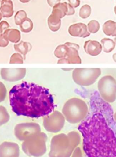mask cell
Instances as JSON below:
<instances>
[{
    "label": "cell",
    "instance_id": "6da1fadb",
    "mask_svg": "<svg viewBox=\"0 0 116 157\" xmlns=\"http://www.w3.org/2000/svg\"><path fill=\"white\" fill-rule=\"evenodd\" d=\"M9 100L12 110L17 116L32 118L47 116L56 107L48 89L25 81L12 88Z\"/></svg>",
    "mask_w": 116,
    "mask_h": 157
},
{
    "label": "cell",
    "instance_id": "7a4b0ae2",
    "mask_svg": "<svg viewBox=\"0 0 116 157\" xmlns=\"http://www.w3.org/2000/svg\"><path fill=\"white\" fill-rule=\"evenodd\" d=\"M78 130L87 157H116L115 134L101 113H95L83 121Z\"/></svg>",
    "mask_w": 116,
    "mask_h": 157
},
{
    "label": "cell",
    "instance_id": "3957f363",
    "mask_svg": "<svg viewBox=\"0 0 116 157\" xmlns=\"http://www.w3.org/2000/svg\"><path fill=\"white\" fill-rule=\"evenodd\" d=\"M81 141L78 132L59 134L52 137L49 157H71Z\"/></svg>",
    "mask_w": 116,
    "mask_h": 157
},
{
    "label": "cell",
    "instance_id": "277c9868",
    "mask_svg": "<svg viewBox=\"0 0 116 157\" xmlns=\"http://www.w3.org/2000/svg\"><path fill=\"white\" fill-rule=\"evenodd\" d=\"M87 104L78 98L68 100L63 106L62 113L65 120L71 124H75L84 120L88 113Z\"/></svg>",
    "mask_w": 116,
    "mask_h": 157
},
{
    "label": "cell",
    "instance_id": "5b68a950",
    "mask_svg": "<svg viewBox=\"0 0 116 157\" xmlns=\"http://www.w3.org/2000/svg\"><path fill=\"white\" fill-rule=\"evenodd\" d=\"M47 140V135L41 132L23 142V151L28 156H42L46 152Z\"/></svg>",
    "mask_w": 116,
    "mask_h": 157
},
{
    "label": "cell",
    "instance_id": "8992f818",
    "mask_svg": "<svg viewBox=\"0 0 116 157\" xmlns=\"http://www.w3.org/2000/svg\"><path fill=\"white\" fill-rule=\"evenodd\" d=\"M101 74L100 69H75L72 72V78L77 85L88 86L93 85Z\"/></svg>",
    "mask_w": 116,
    "mask_h": 157
},
{
    "label": "cell",
    "instance_id": "52a82bcc",
    "mask_svg": "<svg viewBox=\"0 0 116 157\" xmlns=\"http://www.w3.org/2000/svg\"><path fill=\"white\" fill-rule=\"evenodd\" d=\"M98 90L102 98L109 103L116 100V80L111 75H107L100 78L97 84Z\"/></svg>",
    "mask_w": 116,
    "mask_h": 157
},
{
    "label": "cell",
    "instance_id": "ba28073f",
    "mask_svg": "<svg viewBox=\"0 0 116 157\" xmlns=\"http://www.w3.org/2000/svg\"><path fill=\"white\" fill-rule=\"evenodd\" d=\"M41 131L40 125L34 122L19 124L14 128L16 137L19 141L23 142L41 132Z\"/></svg>",
    "mask_w": 116,
    "mask_h": 157
},
{
    "label": "cell",
    "instance_id": "9c48e42d",
    "mask_svg": "<svg viewBox=\"0 0 116 157\" xmlns=\"http://www.w3.org/2000/svg\"><path fill=\"white\" fill-rule=\"evenodd\" d=\"M65 119L63 114L58 111H55L50 115L44 117V128L49 132L56 133L63 129L65 124Z\"/></svg>",
    "mask_w": 116,
    "mask_h": 157
},
{
    "label": "cell",
    "instance_id": "30bf717a",
    "mask_svg": "<svg viewBox=\"0 0 116 157\" xmlns=\"http://www.w3.org/2000/svg\"><path fill=\"white\" fill-rule=\"evenodd\" d=\"M68 47V51L66 57L60 59L58 61V64L69 63V64H81L82 60L78 52L80 47L78 44L71 42H67L65 43Z\"/></svg>",
    "mask_w": 116,
    "mask_h": 157
},
{
    "label": "cell",
    "instance_id": "8fae6325",
    "mask_svg": "<svg viewBox=\"0 0 116 157\" xmlns=\"http://www.w3.org/2000/svg\"><path fill=\"white\" fill-rule=\"evenodd\" d=\"M26 69H2L1 77L6 81L15 82L23 79L26 74Z\"/></svg>",
    "mask_w": 116,
    "mask_h": 157
},
{
    "label": "cell",
    "instance_id": "7c38bea8",
    "mask_svg": "<svg viewBox=\"0 0 116 157\" xmlns=\"http://www.w3.org/2000/svg\"><path fill=\"white\" fill-rule=\"evenodd\" d=\"M20 148L16 143L4 142L0 145V157H19Z\"/></svg>",
    "mask_w": 116,
    "mask_h": 157
},
{
    "label": "cell",
    "instance_id": "4fadbf2b",
    "mask_svg": "<svg viewBox=\"0 0 116 157\" xmlns=\"http://www.w3.org/2000/svg\"><path fill=\"white\" fill-rule=\"evenodd\" d=\"M75 13V10L69 3L64 2H60L53 7L52 14L57 16L62 19L65 16L73 15Z\"/></svg>",
    "mask_w": 116,
    "mask_h": 157
},
{
    "label": "cell",
    "instance_id": "5bb4252c",
    "mask_svg": "<svg viewBox=\"0 0 116 157\" xmlns=\"http://www.w3.org/2000/svg\"><path fill=\"white\" fill-rule=\"evenodd\" d=\"M69 34L72 36L86 38L90 36L87 26L83 23H79L71 25L68 29Z\"/></svg>",
    "mask_w": 116,
    "mask_h": 157
},
{
    "label": "cell",
    "instance_id": "9a60e30c",
    "mask_svg": "<svg viewBox=\"0 0 116 157\" xmlns=\"http://www.w3.org/2000/svg\"><path fill=\"white\" fill-rule=\"evenodd\" d=\"M85 51L87 54L92 56H96L102 52V44L96 40H88L85 42Z\"/></svg>",
    "mask_w": 116,
    "mask_h": 157
},
{
    "label": "cell",
    "instance_id": "2e32d148",
    "mask_svg": "<svg viewBox=\"0 0 116 157\" xmlns=\"http://www.w3.org/2000/svg\"><path fill=\"white\" fill-rule=\"evenodd\" d=\"M0 12L2 17L9 18L14 14L13 4L11 0H2L1 2Z\"/></svg>",
    "mask_w": 116,
    "mask_h": 157
},
{
    "label": "cell",
    "instance_id": "e0dca14e",
    "mask_svg": "<svg viewBox=\"0 0 116 157\" xmlns=\"http://www.w3.org/2000/svg\"><path fill=\"white\" fill-rule=\"evenodd\" d=\"M3 34L9 41L12 43H17L21 40V33L18 29H8L4 32Z\"/></svg>",
    "mask_w": 116,
    "mask_h": 157
},
{
    "label": "cell",
    "instance_id": "ac0fdd59",
    "mask_svg": "<svg viewBox=\"0 0 116 157\" xmlns=\"http://www.w3.org/2000/svg\"><path fill=\"white\" fill-rule=\"evenodd\" d=\"M61 18L57 16L51 14L48 18V25L50 30L56 32L60 29L61 25Z\"/></svg>",
    "mask_w": 116,
    "mask_h": 157
},
{
    "label": "cell",
    "instance_id": "d6986e66",
    "mask_svg": "<svg viewBox=\"0 0 116 157\" xmlns=\"http://www.w3.org/2000/svg\"><path fill=\"white\" fill-rule=\"evenodd\" d=\"M103 30L107 36H116V22L112 20L106 21L103 25Z\"/></svg>",
    "mask_w": 116,
    "mask_h": 157
},
{
    "label": "cell",
    "instance_id": "ffe728a7",
    "mask_svg": "<svg viewBox=\"0 0 116 157\" xmlns=\"http://www.w3.org/2000/svg\"><path fill=\"white\" fill-rule=\"evenodd\" d=\"M16 51L21 53L24 56V59H26V55L32 49V46L29 42L22 41L17 44L14 46Z\"/></svg>",
    "mask_w": 116,
    "mask_h": 157
},
{
    "label": "cell",
    "instance_id": "44dd1931",
    "mask_svg": "<svg viewBox=\"0 0 116 157\" xmlns=\"http://www.w3.org/2000/svg\"><path fill=\"white\" fill-rule=\"evenodd\" d=\"M101 42L103 50L106 53H110L115 48V42L111 39L104 38L101 40Z\"/></svg>",
    "mask_w": 116,
    "mask_h": 157
},
{
    "label": "cell",
    "instance_id": "7402d4cb",
    "mask_svg": "<svg viewBox=\"0 0 116 157\" xmlns=\"http://www.w3.org/2000/svg\"><path fill=\"white\" fill-rule=\"evenodd\" d=\"M68 51V47L65 44L60 45L57 47L54 52V54L56 58L62 59L66 57Z\"/></svg>",
    "mask_w": 116,
    "mask_h": 157
},
{
    "label": "cell",
    "instance_id": "603a6c76",
    "mask_svg": "<svg viewBox=\"0 0 116 157\" xmlns=\"http://www.w3.org/2000/svg\"><path fill=\"white\" fill-rule=\"evenodd\" d=\"M34 24L31 19L27 18L21 25H20V29L24 33H29L33 29Z\"/></svg>",
    "mask_w": 116,
    "mask_h": 157
},
{
    "label": "cell",
    "instance_id": "cb8c5ba5",
    "mask_svg": "<svg viewBox=\"0 0 116 157\" xmlns=\"http://www.w3.org/2000/svg\"><path fill=\"white\" fill-rule=\"evenodd\" d=\"M10 118V115L5 107L0 106V126L8 122Z\"/></svg>",
    "mask_w": 116,
    "mask_h": 157
},
{
    "label": "cell",
    "instance_id": "d4e9b609",
    "mask_svg": "<svg viewBox=\"0 0 116 157\" xmlns=\"http://www.w3.org/2000/svg\"><path fill=\"white\" fill-rule=\"evenodd\" d=\"M27 18L26 12L24 10H19L16 12L14 16V21L15 24L19 25Z\"/></svg>",
    "mask_w": 116,
    "mask_h": 157
},
{
    "label": "cell",
    "instance_id": "484cf974",
    "mask_svg": "<svg viewBox=\"0 0 116 157\" xmlns=\"http://www.w3.org/2000/svg\"><path fill=\"white\" fill-rule=\"evenodd\" d=\"M92 13V8L88 5L85 4L82 6L80 8L79 11V16L82 19H86L91 15Z\"/></svg>",
    "mask_w": 116,
    "mask_h": 157
},
{
    "label": "cell",
    "instance_id": "4316f807",
    "mask_svg": "<svg viewBox=\"0 0 116 157\" xmlns=\"http://www.w3.org/2000/svg\"><path fill=\"white\" fill-rule=\"evenodd\" d=\"M100 25L98 21L95 20H91L87 25V29L90 33L95 34L99 31Z\"/></svg>",
    "mask_w": 116,
    "mask_h": 157
},
{
    "label": "cell",
    "instance_id": "83f0119b",
    "mask_svg": "<svg viewBox=\"0 0 116 157\" xmlns=\"http://www.w3.org/2000/svg\"><path fill=\"white\" fill-rule=\"evenodd\" d=\"M9 63L11 64H23L24 63V59L19 53H14L10 58Z\"/></svg>",
    "mask_w": 116,
    "mask_h": 157
},
{
    "label": "cell",
    "instance_id": "f1b7e54d",
    "mask_svg": "<svg viewBox=\"0 0 116 157\" xmlns=\"http://www.w3.org/2000/svg\"><path fill=\"white\" fill-rule=\"evenodd\" d=\"M7 93V90L4 84L0 81V102L4 101Z\"/></svg>",
    "mask_w": 116,
    "mask_h": 157
},
{
    "label": "cell",
    "instance_id": "f546056e",
    "mask_svg": "<svg viewBox=\"0 0 116 157\" xmlns=\"http://www.w3.org/2000/svg\"><path fill=\"white\" fill-rule=\"evenodd\" d=\"M9 44V40L3 34L0 35V47L5 48Z\"/></svg>",
    "mask_w": 116,
    "mask_h": 157
},
{
    "label": "cell",
    "instance_id": "4dcf8cb0",
    "mask_svg": "<svg viewBox=\"0 0 116 157\" xmlns=\"http://www.w3.org/2000/svg\"><path fill=\"white\" fill-rule=\"evenodd\" d=\"M9 24L5 21H2L0 22V35L3 34L4 32L9 29Z\"/></svg>",
    "mask_w": 116,
    "mask_h": 157
},
{
    "label": "cell",
    "instance_id": "1f68e13d",
    "mask_svg": "<svg viewBox=\"0 0 116 157\" xmlns=\"http://www.w3.org/2000/svg\"><path fill=\"white\" fill-rule=\"evenodd\" d=\"M71 157H83L82 153L80 147H78L74 150Z\"/></svg>",
    "mask_w": 116,
    "mask_h": 157
},
{
    "label": "cell",
    "instance_id": "d6a6232c",
    "mask_svg": "<svg viewBox=\"0 0 116 157\" xmlns=\"http://www.w3.org/2000/svg\"><path fill=\"white\" fill-rule=\"evenodd\" d=\"M69 4L74 8H76L80 6V0H68Z\"/></svg>",
    "mask_w": 116,
    "mask_h": 157
},
{
    "label": "cell",
    "instance_id": "836d02e7",
    "mask_svg": "<svg viewBox=\"0 0 116 157\" xmlns=\"http://www.w3.org/2000/svg\"><path fill=\"white\" fill-rule=\"evenodd\" d=\"M61 0H47V3L51 7H53L57 4L60 2Z\"/></svg>",
    "mask_w": 116,
    "mask_h": 157
},
{
    "label": "cell",
    "instance_id": "e575fe53",
    "mask_svg": "<svg viewBox=\"0 0 116 157\" xmlns=\"http://www.w3.org/2000/svg\"><path fill=\"white\" fill-rule=\"evenodd\" d=\"M19 1L22 3H27L29 2L31 0H19Z\"/></svg>",
    "mask_w": 116,
    "mask_h": 157
},
{
    "label": "cell",
    "instance_id": "d590c367",
    "mask_svg": "<svg viewBox=\"0 0 116 157\" xmlns=\"http://www.w3.org/2000/svg\"><path fill=\"white\" fill-rule=\"evenodd\" d=\"M113 60H114V61L116 62V53H114V54L113 55Z\"/></svg>",
    "mask_w": 116,
    "mask_h": 157
},
{
    "label": "cell",
    "instance_id": "8d00e7d4",
    "mask_svg": "<svg viewBox=\"0 0 116 157\" xmlns=\"http://www.w3.org/2000/svg\"><path fill=\"white\" fill-rule=\"evenodd\" d=\"M2 13H1V12H0V21L2 20Z\"/></svg>",
    "mask_w": 116,
    "mask_h": 157
},
{
    "label": "cell",
    "instance_id": "74e56055",
    "mask_svg": "<svg viewBox=\"0 0 116 157\" xmlns=\"http://www.w3.org/2000/svg\"><path fill=\"white\" fill-rule=\"evenodd\" d=\"M63 70H64V71H71V70H72V69H63Z\"/></svg>",
    "mask_w": 116,
    "mask_h": 157
},
{
    "label": "cell",
    "instance_id": "f35d334b",
    "mask_svg": "<svg viewBox=\"0 0 116 157\" xmlns=\"http://www.w3.org/2000/svg\"><path fill=\"white\" fill-rule=\"evenodd\" d=\"M114 118L115 120L116 121V112L115 113L114 115Z\"/></svg>",
    "mask_w": 116,
    "mask_h": 157
},
{
    "label": "cell",
    "instance_id": "ab89813d",
    "mask_svg": "<svg viewBox=\"0 0 116 157\" xmlns=\"http://www.w3.org/2000/svg\"><path fill=\"white\" fill-rule=\"evenodd\" d=\"M114 12H115V14L116 15V6H115V7H114Z\"/></svg>",
    "mask_w": 116,
    "mask_h": 157
},
{
    "label": "cell",
    "instance_id": "60d3db41",
    "mask_svg": "<svg viewBox=\"0 0 116 157\" xmlns=\"http://www.w3.org/2000/svg\"><path fill=\"white\" fill-rule=\"evenodd\" d=\"M114 40H115V42H116V37L115 38H114Z\"/></svg>",
    "mask_w": 116,
    "mask_h": 157
},
{
    "label": "cell",
    "instance_id": "b9f144b4",
    "mask_svg": "<svg viewBox=\"0 0 116 157\" xmlns=\"http://www.w3.org/2000/svg\"><path fill=\"white\" fill-rule=\"evenodd\" d=\"M2 0H0V2H2Z\"/></svg>",
    "mask_w": 116,
    "mask_h": 157
},
{
    "label": "cell",
    "instance_id": "7bdbcfd3",
    "mask_svg": "<svg viewBox=\"0 0 116 157\" xmlns=\"http://www.w3.org/2000/svg\"></svg>",
    "mask_w": 116,
    "mask_h": 157
}]
</instances>
